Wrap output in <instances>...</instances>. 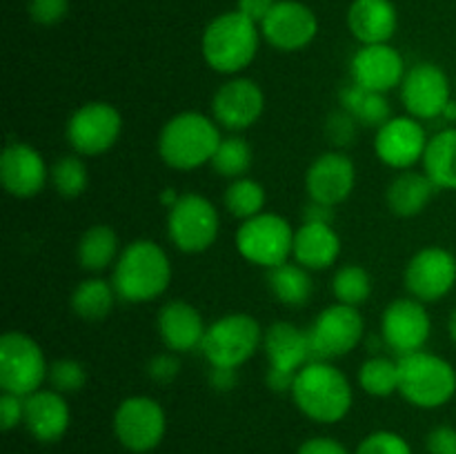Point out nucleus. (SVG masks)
Instances as JSON below:
<instances>
[{"instance_id": "nucleus-50", "label": "nucleus", "mask_w": 456, "mask_h": 454, "mask_svg": "<svg viewBox=\"0 0 456 454\" xmlns=\"http://www.w3.org/2000/svg\"><path fill=\"white\" fill-rule=\"evenodd\" d=\"M448 328H450V336H452V341L456 343V310L452 312V316H450Z\"/></svg>"}, {"instance_id": "nucleus-47", "label": "nucleus", "mask_w": 456, "mask_h": 454, "mask_svg": "<svg viewBox=\"0 0 456 454\" xmlns=\"http://www.w3.org/2000/svg\"><path fill=\"white\" fill-rule=\"evenodd\" d=\"M209 385L218 392H230L239 385V372L234 368H212L209 369Z\"/></svg>"}, {"instance_id": "nucleus-31", "label": "nucleus", "mask_w": 456, "mask_h": 454, "mask_svg": "<svg viewBox=\"0 0 456 454\" xmlns=\"http://www.w3.org/2000/svg\"><path fill=\"white\" fill-rule=\"evenodd\" d=\"M118 236L114 227L94 225L80 236L78 263L87 272H102L118 261Z\"/></svg>"}, {"instance_id": "nucleus-7", "label": "nucleus", "mask_w": 456, "mask_h": 454, "mask_svg": "<svg viewBox=\"0 0 456 454\" xmlns=\"http://www.w3.org/2000/svg\"><path fill=\"white\" fill-rule=\"evenodd\" d=\"M47 361L38 343L25 332H7L0 338V387L16 396H29L47 381Z\"/></svg>"}, {"instance_id": "nucleus-10", "label": "nucleus", "mask_w": 456, "mask_h": 454, "mask_svg": "<svg viewBox=\"0 0 456 454\" xmlns=\"http://www.w3.org/2000/svg\"><path fill=\"white\" fill-rule=\"evenodd\" d=\"M365 334L359 310L343 303L325 307L307 329L312 361H332L354 350Z\"/></svg>"}, {"instance_id": "nucleus-22", "label": "nucleus", "mask_w": 456, "mask_h": 454, "mask_svg": "<svg viewBox=\"0 0 456 454\" xmlns=\"http://www.w3.org/2000/svg\"><path fill=\"white\" fill-rule=\"evenodd\" d=\"M71 421L69 405L65 396L56 390H38L25 396V423L27 432L40 443H53L67 432Z\"/></svg>"}, {"instance_id": "nucleus-3", "label": "nucleus", "mask_w": 456, "mask_h": 454, "mask_svg": "<svg viewBox=\"0 0 456 454\" xmlns=\"http://www.w3.org/2000/svg\"><path fill=\"white\" fill-rule=\"evenodd\" d=\"M221 138L216 120L200 111H181L160 129L159 154L172 169L190 172L200 165L212 163Z\"/></svg>"}, {"instance_id": "nucleus-32", "label": "nucleus", "mask_w": 456, "mask_h": 454, "mask_svg": "<svg viewBox=\"0 0 456 454\" xmlns=\"http://www.w3.org/2000/svg\"><path fill=\"white\" fill-rule=\"evenodd\" d=\"M114 285L102 279H87L71 294V310L83 320H102L116 303Z\"/></svg>"}, {"instance_id": "nucleus-33", "label": "nucleus", "mask_w": 456, "mask_h": 454, "mask_svg": "<svg viewBox=\"0 0 456 454\" xmlns=\"http://www.w3.org/2000/svg\"><path fill=\"white\" fill-rule=\"evenodd\" d=\"M209 165L223 178H230V181L243 178L252 167V145L240 136L221 138Z\"/></svg>"}, {"instance_id": "nucleus-38", "label": "nucleus", "mask_w": 456, "mask_h": 454, "mask_svg": "<svg viewBox=\"0 0 456 454\" xmlns=\"http://www.w3.org/2000/svg\"><path fill=\"white\" fill-rule=\"evenodd\" d=\"M47 381L52 390L61 392V394H74V392L83 390L87 383V369L76 359H58L49 365Z\"/></svg>"}, {"instance_id": "nucleus-17", "label": "nucleus", "mask_w": 456, "mask_h": 454, "mask_svg": "<svg viewBox=\"0 0 456 454\" xmlns=\"http://www.w3.org/2000/svg\"><path fill=\"white\" fill-rule=\"evenodd\" d=\"M428 134L423 125L412 116H395L377 129L374 151L387 167L410 169L423 160L428 147Z\"/></svg>"}, {"instance_id": "nucleus-21", "label": "nucleus", "mask_w": 456, "mask_h": 454, "mask_svg": "<svg viewBox=\"0 0 456 454\" xmlns=\"http://www.w3.org/2000/svg\"><path fill=\"white\" fill-rule=\"evenodd\" d=\"M356 182V167L343 151L321 154L305 174V187L310 200L334 207L352 194Z\"/></svg>"}, {"instance_id": "nucleus-5", "label": "nucleus", "mask_w": 456, "mask_h": 454, "mask_svg": "<svg viewBox=\"0 0 456 454\" xmlns=\"http://www.w3.org/2000/svg\"><path fill=\"white\" fill-rule=\"evenodd\" d=\"M399 394L423 409H435L448 403L456 392L452 365L432 352L419 350L399 356Z\"/></svg>"}, {"instance_id": "nucleus-8", "label": "nucleus", "mask_w": 456, "mask_h": 454, "mask_svg": "<svg viewBox=\"0 0 456 454\" xmlns=\"http://www.w3.org/2000/svg\"><path fill=\"white\" fill-rule=\"evenodd\" d=\"M221 218L216 207L196 191H185L169 207V240L185 254H200L212 247L218 239Z\"/></svg>"}, {"instance_id": "nucleus-20", "label": "nucleus", "mask_w": 456, "mask_h": 454, "mask_svg": "<svg viewBox=\"0 0 456 454\" xmlns=\"http://www.w3.org/2000/svg\"><path fill=\"white\" fill-rule=\"evenodd\" d=\"M47 165L36 147L27 142H9L0 156V181L7 194L31 199L47 185Z\"/></svg>"}, {"instance_id": "nucleus-35", "label": "nucleus", "mask_w": 456, "mask_h": 454, "mask_svg": "<svg viewBox=\"0 0 456 454\" xmlns=\"http://www.w3.org/2000/svg\"><path fill=\"white\" fill-rule=\"evenodd\" d=\"M359 385L370 396H390L399 392V363L387 356H372L359 369Z\"/></svg>"}, {"instance_id": "nucleus-9", "label": "nucleus", "mask_w": 456, "mask_h": 454, "mask_svg": "<svg viewBox=\"0 0 456 454\" xmlns=\"http://www.w3.org/2000/svg\"><path fill=\"white\" fill-rule=\"evenodd\" d=\"M292 247L294 230L279 214H258L240 223L236 231V249L240 256L265 270L288 261Z\"/></svg>"}, {"instance_id": "nucleus-42", "label": "nucleus", "mask_w": 456, "mask_h": 454, "mask_svg": "<svg viewBox=\"0 0 456 454\" xmlns=\"http://www.w3.org/2000/svg\"><path fill=\"white\" fill-rule=\"evenodd\" d=\"M178 372H181V361L176 354H156L147 363V374H150L151 381L160 383V385L172 383L178 377Z\"/></svg>"}, {"instance_id": "nucleus-49", "label": "nucleus", "mask_w": 456, "mask_h": 454, "mask_svg": "<svg viewBox=\"0 0 456 454\" xmlns=\"http://www.w3.org/2000/svg\"><path fill=\"white\" fill-rule=\"evenodd\" d=\"M441 118L450 120V123H456V101H450L448 107L444 109V116Z\"/></svg>"}, {"instance_id": "nucleus-43", "label": "nucleus", "mask_w": 456, "mask_h": 454, "mask_svg": "<svg viewBox=\"0 0 456 454\" xmlns=\"http://www.w3.org/2000/svg\"><path fill=\"white\" fill-rule=\"evenodd\" d=\"M22 414H25V399L3 392V396H0V427L4 432L13 430L18 423H22Z\"/></svg>"}, {"instance_id": "nucleus-44", "label": "nucleus", "mask_w": 456, "mask_h": 454, "mask_svg": "<svg viewBox=\"0 0 456 454\" xmlns=\"http://www.w3.org/2000/svg\"><path fill=\"white\" fill-rule=\"evenodd\" d=\"M426 448L430 454H456V430L452 426H436L428 434Z\"/></svg>"}, {"instance_id": "nucleus-24", "label": "nucleus", "mask_w": 456, "mask_h": 454, "mask_svg": "<svg viewBox=\"0 0 456 454\" xmlns=\"http://www.w3.org/2000/svg\"><path fill=\"white\" fill-rule=\"evenodd\" d=\"M200 312L185 301H169L159 312V334L167 350L191 352L200 347L205 336Z\"/></svg>"}, {"instance_id": "nucleus-25", "label": "nucleus", "mask_w": 456, "mask_h": 454, "mask_svg": "<svg viewBox=\"0 0 456 454\" xmlns=\"http://www.w3.org/2000/svg\"><path fill=\"white\" fill-rule=\"evenodd\" d=\"M396 7L392 0H354L347 12V27L361 45H381L395 36Z\"/></svg>"}, {"instance_id": "nucleus-29", "label": "nucleus", "mask_w": 456, "mask_h": 454, "mask_svg": "<svg viewBox=\"0 0 456 454\" xmlns=\"http://www.w3.org/2000/svg\"><path fill=\"white\" fill-rule=\"evenodd\" d=\"M267 288L272 289V294L276 296V301H281L288 307H303L310 303L312 298V276L298 263H281V265L270 267L265 274Z\"/></svg>"}, {"instance_id": "nucleus-12", "label": "nucleus", "mask_w": 456, "mask_h": 454, "mask_svg": "<svg viewBox=\"0 0 456 454\" xmlns=\"http://www.w3.org/2000/svg\"><path fill=\"white\" fill-rule=\"evenodd\" d=\"M167 418L159 401L150 396H129L116 408L114 432L120 445L132 452H150L163 441Z\"/></svg>"}, {"instance_id": "nucleus-15", "label": "nucleus", "mask_w": 456, "mask_h": 454, "mask_svg": "<svg viewBox=\"0 0 456 454\" xmlns=\"http://www.w3.org/2000/svg\"><path fill=\"white\" fill-rule=\"evenodd\" d=\"M405 288L417 301L436 303L452 292L456 283V258L444 247H423L405 267Z\"/></svg>"}, {"instance_id": "nucleus-2", "label": "nucleus", "mask_w": 456, "mask_h": 454, "mask_svg": "<svg viewBox=\"0 0 456 454\" xmlns=\"http://www.w3.org/2000/svg\"><path fill=\"white\" fill-rule=\"evenodd\" d=\"M289 394L297 408L316 423H338L352 408L350 381L330 361H310L303 365Z\"/></svg>"}, {"instance_id": "nucleus-26", "label": "nucleus", "mask_w": 456, "mask_h": 454, "mask_svg": "<svg viewBox=\"0 0 456 454\" xmlns=\"http://www.w3.org/2000/svg\"><path fill=\"white\" fill-rule=\"evenodd\" d=\"M341 254V239L328 223H303L294 230L292 256L305 270H328Z\"/></svg>"}, {"instance_id": "nucleus-13", "label": "nucleus", "mask_w": 456, "mask_h": 454, "mask_svg": "<svg viewBox=\"0 0 456 454\" xmlns=\"http://www.w3.org/2000/svg\"><path fill=\"white\" fill-rule=\"evenodd\" d=\"M450 101H452V87L448 74L439 65L419 62L405 71L401 83V102L412 118H439Z\"/></svg>"}, {"instance_id": "nucleus-36", "label": "nucleus", "mask_w": 456, "mask_h": 454, "mask_svg": "<svg viewBox=\"0 0 456 454\" xmlns=\"http://www.w3.org/2000/svg\"><path fill=\"white\" fill-rule=\"evenodd\" d=\"M332 294L337 303L359 307L372 294V279L361 265H346L334 274Z\"/></svg>"}, {"instance_id": "nucleus-14", "label": "nucleus", "mask_w": 456, "mask_h": 454, "mask_svg": "<svg viewBox=\"0 0 456 454\" xmlns=\"http://www.w3.org/2000/svg\"><path fill=\"white\" fill-rule=\"evenodd\" d=\"M432 332V320L426 305L417 298H399L386 307L381 316L383 345L396 352V356H408L423 350Z\"/></svg>"}, {"instance_id": "nucleus-30", "label": "nucleus", "mask_w": 456, "mask_h": 454, "mask_svg": "<svg viewBox=\"0 0 456 454\" xmlns=\"http://www.w3.org/2000/svg\"><path fill=\"white\" fill-rule=\"evenodd\" d=\"M341 105L343 109L350 111L359 125L363 127H383L392 118V107L386 93L370 92L356 83H347L341 89Z\"/></svg>"}, {"instance_id": "nucleus-34", "label": "nucleus", "mask_w": 456, "mask_h": 454, "mask_svg": "<svg viewBox=\"0 0 456 454\" xmlns=\"http://www.w3.org/2000/svg\"><path fill=\"white\" fill-rule=\"evenodd\" d=\"M225 207L232 216L248 221V218L263 214L265 207V190L261 182L252 181V178H236L227 185L225 190Z\"/></svg>"}, {"instance_id": "nucleus-45", "label": "nucleus", "mask_w": 456, "mask_h": 454, "mask_svg": "<svg viewBox=\"0 0 456 454\" xmlns=\"http://www.w3.org/2000/svg\"><path fill=\"white\" fill-rule=\"evenodd\" d=\"M297 454H350L346 450V445L338 443L337 439H330V436H314V439L305 441V443L298 448Z\"/></svg>"}, {"instance_id": "nucleus-18", "label": "nucleus", "mask_w": 456, "mask_h": 454, "mask_svg": "<svg viewBox=\"0 0 456 454\" xmlns=\"http://www.w3.org/2000/svg\"><path fill=\"white\" fill-rule=\"evenodd\" d=\"M265 109L263 89L252 78H232L212 98V118L230 132L248 129Z\"/></svg>"}, {"instance_id": "nucleus-4", "label": "nucleus", "mask_w": 456, "mask_h": 454, "mask_svg": "<svg viewBox=\"0 0 456 454\" xmlns=\"http://www.w3.org/2000/svg\"><path fill=\"white\" fill-rule=\"evenodd\" d=\"M258 27L236 12L221 13L203 31V58L218 74H239L256 58Z\"/></svg>"}, {"instance_id": "nucleus-16", "label": "nucleus", "mask_w": 456, "mask_h": 454, "mask_svg": "<svg viewBox=\"0 0 456 454\" xmlns=\"http://www.w3.org/2000/svg\"><path fill=\"white\" fill-rule=\"evenodd\" d=\"M319 20L307 4L298 0H279L265 20L261 34L267 43L281 52H298L314 40Z\"/></svg>"}, {"instance_id": "nucleus-11", "label": "nucleus", "mask_w": 456, "mask_h": 454, "mask_svg": "<svg viewBox=\"0 0 456 454\" xmlns=\"http://www.w3.org/2000/svg\"><path fill=\"white\" fill-rule=\"evenodd\" d=\"M123 132L120 111L110 102H85L67 120L65 136L71 150L80 156H98L116 145Z\"/></svg>"}, {"instance_id": "nucleus-28", "label": "nucleus", "mask_w": 456, "mask_h": 454, "mask_svg": "<svg viewBox=\"0 0 456 454\" xmlns=\"http://www.w3.org/2000/svg\"><path fill=\"white\" fill-rule=\"evenodd\" d=\"M421 163L439 190H456V127L441 129L428 141Z\"/></svg>"}, {"instance_id": "nucleus-48", "label": "nucleus", "mask_w": 456, "mask_h": 454, "mask_svg": "<svg viewBox=\"0 0 456 454\" xmlns=\"http://www.w3.org/2000/svg\"><path fill=\"white\" fill-rule=\"evenodd\" d=\"M332 221L334 209L330 205L310 200V205H305V209H303V223H328V225H332Z\"/></svg>"}, {"instance_id": "nucleus-6", "label": "nucleus", "mask_w": 456, "mask_h": 454, "mask_svg": "<svg viewBox=\"0 0 456 454\" xmlns=\"http://www.w3.org/2000/svg\"><path fill=\"white\" fill-rule=\"evenodd\" d=\"M263 345V329L254 316L232 312L205 329L199 350L212 368H234L248 363Z\"/></svg>"}, {"instance_id": "nucleus-19", "label": "nucleus", "mask_w": 456, "mask_h": 454, "mask_svg": "<svg viewBox=\"0 0 456 454\" xmlns=\"http://www.w3.org/2000/svg\"><path fill=\"white\" fill-rule=\"evenodd\" d=\"M350 74L352 83L361 85L370 92L387 93L403 83L405 62L403 56L392 45H363L352 56Z\"/></svg>"}, {"instance_id": "nucleus-37", "label": "nucleus", "mask_w": 456, "mask_h": 454, "mask_svg": "<svg viewBox=\"0 0 456 454\" xmlns=\"http://www.w3.org/2000/svg\"><path fill=\"white\" fill-rule=\"evenodd\" d=\"M49 178H52L58 194L65 196V199H76V196H80L87 190L89 172L87 165H85V160L80 156L67 154L53 163Z\"/></svg>"}, {"instance_id": "nucleus-27", "label": "nucleus", "mask_w": 456, "mask_h": 454, "mask_svg": "<svg viewBox=\"0 0 456 454\" xmlns=\"http://www.w3.org/2000/svg\"><path fill=\"white\" fill-rule=\"evenodd\" d=\"M436 190H439V187L432 182V178L428 176L426 172L421 174L403 169V174H399V176L387 185V207H390L392 214H396V216H417V214H421L423 209L430 205Z\"/></svg>"}, {"instance_id": "nucleus-1", "label": "nucleus", "mask_w": 456, "mask_h": 454, "mask_svg": "<svg viewBox=\"0 0 456 454\" xmlns=\"http://www.w3.org/2000/svg\"><path fill=\"white\" fill-rule=\"evenodd\" d=\"M172 280V263L159 243L132 240L120 252L111 274L116 296L125 303H150L159 298Z\"/></svg>"}, {"instance_id": "nucleus-39", "label": "nucleus", "mask_w": 456, "mask_h": 454, "mask_svg": "<svg viewBox=\"0 0 456 454\" xmlns=\"http://www.w3.org/2000/svg\"><path fill=\"white\" fill-rule=\"evenodd\" d=\"M356 134H359V120H356L350 111H346L341 107V109L332 111V114L328 116L325 136H328V141L332 142L334 147H338V150H341V147H350L352 142L356 141Z\"/></svg>"}, {"instance_id": "nucleus-46", "label": "nucleus", "mask_w": 456, "mask_h": 454, "mask_svg": "<svg viewBox=\"0 0 456 454\" xmlns=\"http://www.w3.org/2000/svg\"><path fill=\"white\" fill-rule=\"evenodd\" d=\"M279 0H239V12L261 25Z\"/></svg>"}, {"instance_id": "nucleus-41", "label": "nucleus", "mask_w": 456, "mask_h": 454, "mask_svg": "<svg viewBox=\"0 0 456 454\" xmlns=\"http://www.w3.org/2000/svg\"><path fill=\"white\" fill-rule=\"evenodd\" d=\"M29 18L43 27L58 25L69 12V0H29Z\"/></svg>"}, {"instance_id": "nucleus-40", "label": "nucleus", "mask_w": 456, "mask_h": 454, "mask_svg": "<svg viewBox=\"0 0 456 454\" xmlns=\"http://www.w3.org/2000/svg\"><path fill=\"white\" fill-rule=\"evenodd\" d=\"M354 454H412V448H410L408 441H405L403 436L396 434V432L379 430L372 432L370 436H365Z\"/></svg>"}, {"instance_id": "nucleus-23", "label": "nucleus", "mask_w": 456, "mask_h": 454, "mask_svg": "<svg viewBox=\"0 0 456 454\" xmlns=\"http://www.w3.org/2000/svg\"><path fill=\"white\" fill-rule=\"evenodd\" d=\"M263 350L270 361L272 372L288 374V377H297L298 369L312 361L307 329L285 320L267 328V332L263 334Z\"/></svg>"}]
</instances>
